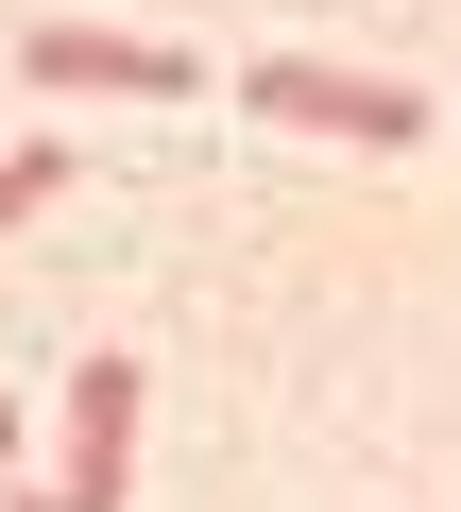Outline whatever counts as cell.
Masks as SVG:
<instances>
[{
    "mask_svg": "<svg viewBox=\"0 0 461 512\" xmlns=\"http://www.w3.org/2000/svg\"><path fill=\"white\" fill-rule=\"evenodd\" d=\"M240 103H257V120H291V137L427 154V86H376V69H325V52H257V69H240Z\"/></svg>",
    "mask_w": 461,
    "mask_h": 512,
    "instance_id": "1",
    "label": "cell"
},
{
    "mask_svg": "<svg viewBox=\"0 0 461 512\" xmlns=\"http://www.w3.org/2000/svg\"><path fill=\"white\" fill-rule=\"evenodd\" d=\"M52 512H137V359H69V444Z\"/></svg>",
    "mask_w": 461,
    "mask_h": 512,
    "instance_id": "2",
    "label": "cell"
},
{
    "mask_svg": "<svg viewBox=\"0 0 461 512\" xmlns=\"http://www.w3.org/2000/svg\"><path fill=\"white\" fill-rule=\"evenodd\" d=\"M18 69H35V86H69V103H171V86H205L171 35H103V18H35V35H18Z\"/></svg>",
    "mask_w": 461,
    "mask_h": 512,
    "instance_id": "3",
    "label": "cell"
},
{
    "mask_svg": "<svg viewBox=\"0 0 461 512\" xmlns=\"http://www.w3.org/2000/svg\"><path fill=\"white\" fill-rule=\"evenodd\" d=\"M52 188H69V137H18V154H0V239H18Z\"/></svg>",
    "mask_w": 461,
    "mask_h": 512,
    "instance_id": "4",
    "label": "cell"
},
{
    "mask_svg": "<svg viewBox=\"0 0 461 512\" xmlns=\"http://www.w3.org/2000/svg\"><path fill=\"white\" fill-rule=\"evenodd\" d=\"M0 461H18V393H0Z\"/></svg>",
    "mask_w": 461,
    "mask_h": 512,
    "instance_id": "5",
    "label": "cell"
},
{
    "mask_svg": "<svg viewBox=\"0 0 461 512\" xmlns=\"http://www.w3.org/2000/svg\"><path fill=\"white\" fill-rule=\"evenodd\" d=\"M18 512H52V495H18Z\"/></svg>",
    "mask_w": 461,
    "mask_h": 512,
    "instance_id": "6",
    "label": "cell"
}]
</instances>
